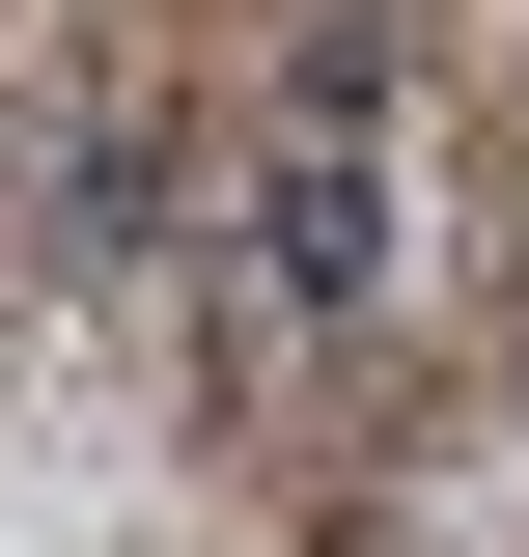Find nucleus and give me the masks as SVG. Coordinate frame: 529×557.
Returning a JSON list of instances; mask_svg holds the SVG:
<instances>
[{
  "instance_id": "f257e3e1",
  "label": "nucleus",
  "mask_w": 529,
  "mask_h": 557,
  "mask_svg": "<svg viewBox=\"0 0 529 557\" xmlns=\"http://www.w3.org/2000/svg\"><path fill=\"white\" fill-rule=\"evenodd\" d=\"M251 251H279V307H362V278H391V196H362V139H307V168H279V196H251Z\"/></svg>"
}]
</instances>
